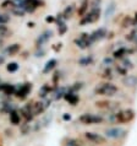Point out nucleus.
<instances>
[{"label":"nucleus","instance_id":"obj_1","mask_svg":"<svg viewBox=\"0 0 137 146\" xmlns=\"http://www.w3.org/2000/svg\"><path fill=\"white\" fill-rule=\"evenodd\" d=\"M100 16V7H99V3H97V0L92 4L90 13L84 14L81 19V25H86V23H93Z\"/></svg>","mask_w":137,"mask_h":146},{"label":"nucleus","instance_id":"obj_2","mask_svg":"<svg viewBox=\"0 0 137 146\" xmlns=\"http://www.w3.org/2000/svg\"><path fill=\"white\" fill-rule=\"evenodd\" d=\"M94 92L100 96H114L118 92V87L114 86L113 84L105 82V84H100L99 86H97Z\"/></svg>","mask_w":137,"mask_h":146},{"label":"nucleus","instance_id":"obj_3","mask_svg":"<svg viewBox=\"0 0 137 146\" xmlns=\"http://www.w3.org/2000/svg\"><path fill=\"white\" fill-rule=\"evenodd\" d=\"M134 117H135L134 111L126 109V111H123V112H120L116 114V120H118L119 123H127V121L134 119Z\"/></svg>","mask_w":137,"mask_h":146},{"label":"nucleus","instance_id":"obj_4","mask_svg":"<svg viewBox=\"0 0 137 146\" xmlns=\"http://www.w3.org/2000/svg\"><path fill=\"white\" fill-rule=\"evenodd\" d=\"M92 43L93 42H92V39L88 33H82L78 38L75 39V44L80 48H87V47H90Z\"/></svg>","mask_w":137,"mask_h":146},{"label":"nucleus","instance_id":"obj_5","mask_svg":"<svg viewBox=\"0 0 137 146\" xmlns=\"http://www.w3.org/2000/svg\"><path fill=\"white\" fill-rule=\"evenodd\" d=\"M43 4L44 3L42 0H25V11L32 14V13H34L39 6H42Z\"/></svg>","mask_w":137,"mask_h":146},{"label":"nucleus","instance_id":"obj_6","mask_svg":"<svg viewBox=\"0 0 137 146\" xmlns=\"http://www.w3.org/2000/svg\"><path fill=\"white\" fill-rule=\"evenodd\" d=\"M80 121L83 124H94V123H100V121H102V118L98 115L91 114V113H86V114L80 117Z\"/></svg>","mask_w":137,"mask_h":146},{"label":"nucleus","instance_id":"obj_7","mask_svg":"<svg viewBox=\"0 0 137 146\" xmlns=\"http://www.w3.org/2000/svg\"><path fill=\"white\" fill-rule=\"evenodd\" d=\"M56 21H58V30L60 35H64L67 31V26L65 23V19L63 17V14H59L58 17H56Z\"/></svg>","mask_w":137,"mask_h":146},{"label":"nucleus","instance_id":"obj_8","mask_svg":"<svg viewBox=\"0 0 137 146\" xmlns=\"http://www.w3.org/2000/svg\"><path fill=\"white\" fill-rule=\"evenodd\" d=\"M51 35H53V32H51L50 30L43 32V33L39 36V38L37 39V46H38V47H42V44H44L45 42H48V40H49V38L51 37Z\"/></svg>","mask_w":137,"mask_h":146},{"label":"nucleus","instance_id":"obj_9","mask_svg":"<svg viewBox=\"0 0 137 146\" xmlns=\"http://www.w3.org/2000/svg\"><path fill=\"white\" fill-rule=\"evenodd\" d=\"M104 36H107V31L104 30V28H99V30L94 31L93 33L90 35V37L92 39V42H94V40H98V39H102Z\"/></svg>","mask_w":137,"mask_h":146},{"label":"nucleus","instance_id":"obj_10","mask_svg":"<svg viewBox=\"0 0 137 146\" xmlns=\"http://www.w3.org/2000/svg\"><path fill=\"white\" fill-rule=\"evenodd\" d=\"M31 90V84H25L23 86H21V88L17 91V97H21V98H23V97H26V95L28 92H30Z\"/></svg>","mask_w":137,"mask_h":146},{"label":"nucleus","instance_id":"obj_11","mask_svg":"<svg viewBox=\"0 0 137 146\" xmlns=\"http://www.w3.org/2000/svg\"><path fill=\"white\" fill-rule=\"evenodd\" d=\"M125 134L124 130L121 129H109V130H107V135L109 137H119V136H123Z\"/></svg>","mask_w":137,"mask_h":146},{"label":"nucleus","instance_id":"obj_12","mask_svg":"<svg viewBox=\"0 0 137 146\" xmlns=\"http://www.w3.org/2000/svg\"><path fill=\"white\" fill-rule=\"evenodd\" d=\"M20 48H21V46L20 44H11V46H9L5 49V53L6 54H9V55H14V54H16L17 52H20Z\"/></svg>","mask_w":137,"mask_h":146},{"label":"nucleus","instance_id":"obj_13","mask_svg":"<svg viewBox=\"0 0 137 146\" xmlns=\"http://www.w3.org/2000/svg\"><path fill=\"white\" fill-rule=\"evenodd\" d=\"M88 6H90V3H88V0H82L81 5H80V9H78V11H77L78 16H81V17H82V16L87 13Z\"/></svg>","mask_w":137,"mask_h":146},{"label":"nucleus","instance_id":"obj_14","mask_svg":"<svg viewBox=\"0 0 137 146\" xmlns=\"http://www.w3.org/2000/svg\"><path fill=\"white\" fill-rule=\"evenodd\" d=\"M87 139L91 140V141H94V143H104V139L102 136L97 135V134H93V133H87L86 134Z\"/></svg>","mask_w":137,"mask_h":146},{"label":"nucleus","instance_id":"obj_15","mask_svg":"<svg viewBox=\"0 0 137 146\" xmlns=\"http://www.w3.org/2000/svg\"><path fill=\"white\" fill-rule=\"evenodd\" d=\"M72 13H74V5H68L65 10L63 11V17L67 20V19H70L71 16H72Z\"/></svg>","mask_w":137,"mask_h":146},{"label":"nucleus","instance_id":"obj_16","mask_svg":"<svg viewBox=\"0 0 137 146\" xmlns=\"http://www.w3.org/2000/svg\"><path fill=\"white\" fill-rule=\"evenodd\" d=\"M0 90L4 91L6 93V95H11L13 92H15V87L14 86H11V85H7V84H4L0 86Z\"/></svg>","mask_w":137,"mask_h":146},{"label":"nucleus","instance_id":"obj_17","mask_svg":"<svg viewBox=\"0 0 137 146\" xmlns=\"http://www.w3.org/2000/svg\"><path fill=\"white\" fill-rule=\"evenodd\" d=\"M10 13L14 14V15H16V16H18V17H22V16L26 14V11L22 10V9H18V7H14V6H13V7L10 9Z\"/></svg>","mask_w":137,"mask_h":146},{"label":"nucleus","instance_id":"obj_18","mask_svg":"<svg viewBox=\"0 0 137 146\" xmlns=\"http://www.w3.org/2000/svg\"><path fill=\"white\" fill-rule=\"evenodd\" d=\"M127 53H130V50H127L126 48H120L119 50H116L114 53V56L115 58H123V56L126 55Z\"/></svg>","mask_w":137,"mask_h":146},{"label":"nucleus","instance_id":"obj_19","mask_svg":"<svg viewBox=\"0 0 137 146\" xmlns=\"http://www.w3.org/2000/svg\"><path fill=\"white\" fill-rule=\"evenodd\" d=\"M10 15L9 14H0V25H6L10 21Z\"/></svg>","mask_w":137,"mask_h":146},{"label":"nucleus","instance_id":"obj_20","mask_svg":"<svg viewBox=\"0 0 137 146\" xmlns=\"http://www.w3.org/2000/svg\"><path fill=\"white\" fill-rule=\"evenodd\" d=\"M10 120H11V123L13 124H18L20 123V114H17L16 112H11Z\"/></svg>","mask_w":137,"mask_h":146},{"label":"nucleus","instance_id":"obj_21","mask_svg":"<svg viewBox=\"0 0 137 146\" xmlns=\"http://www.w3.org/2000/svg\"><path fill=\"white\" fill-rule=\"evenodd\" d=\"M55 64H56V60L55 59H51V60H49V62L47 63V65H45V68H44V72H48L49 70H51L54 66H55Z\"/></svg>","mask_w":137,"mask_h":146},{"label":"nucleus","instance_id":"obj_22","mask_svg":"<svg viewBox=\"0 0 137 146\" xmlns=\"http://www.w3.org/2000/svg\"><path fill=\"white\" fill-rule=\"evenodd\" d=\"M0 35H1L4 38L7 37V35H9V28L5 25H0Z\"/></svg>","mask_w":137,"mask_h":146},{"label":"nucleus","instance_id":"obj_23","mask_svg":"<svg viewBox=\"0 0 137 146\" xmlns=\"http://www.w3.org/2000/svg\"><path fill=\"white\" fill-rule=\"evenodd\" d=\"M14 5V1L13 0H5L3 4H1V7L3 9H11Z\"/></svg>","mask_w":137,"mask_h":146},{"label":"nucleus","instance_id":"obj_24","mask_svg":"<svg viewBox=\"0 0 137 146\" xmlns=\"http://www.w3.org/2000/svg\"><path fill=\"white\" fill-rule=\"evenodd\" d=\"M18 69V64L17 63H10L9 65H7V71H10V72H14L16 71Z\"/></svg>","mask_w":137,"mask_h":146},{"label":"nucleus","instance_id":"obj_25","mask_svg":"<svg viewBox=\"0 0 137 146\" xmlns=\"http://www.w3.org/2000/svg\"><path fill=\"white\" fill-rule=\"evenodd\" d=\"M43 109H44V107L42 106V103H37V104H36V107H34L33 113H34V114H38V113L43 112Z\"/></svg>","mask_w":137,"mask_h":146},{"label":"nucleus","instance_id":"obj_26","mask_svg":"<svg viewBox=\"0 0 137 146\" xmlns=\"http://www.w3.org/2000/svg\"><path fill=\"white\" fill-rule=\"evenodd\" d=\"M115 10V4L114 3H111L110 5H109V7L107 9V16H109V15H111V13Z\"/></svg>","mask_w":137,"mask_h":146},{"label":"nucleus","instance_id":"obj_27","mask_svg":"<svg viewBox=\"0 0 137 146\" xmlns=\"http://www.w3.org/2000/svg\"><path fill=\"white\" fill-rule=\"evenodd\" d=\"M54 19L53 17H47V22H53Z\"/></svg>","mask_w":137,"mask_h":146},{"label":"nucleus","instance_id":"obj_28","mask_svg":"<svg viewBox=\"0 0 137 146\" xmlns=\"http://www.w3.org/2000/svg\"><path fill=\"white\" fill-rule=\"evenodd\" d=\"M5 62V59H4V56H0V65H1V64Z\"/></svg>","mask_w":137,"mask_h":146},{"label":"nucleus","instance_id":"obj_29","mask_svg":"<svg viewBox=\"0 0 137 146\" xmlns=\"http://www.w3.org/2000/svg\"><path fill=\"white\" fill-rule=\"evenodd\" d=\"M98 1H99V0H98Z\"/></svg>","mask_w":137,"mask_h":146}]
</instances>
